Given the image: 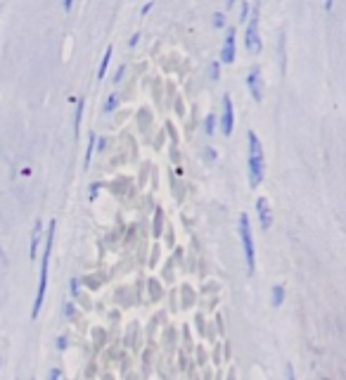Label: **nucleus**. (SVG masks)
<instances>
[{"instance_id":"obj_16","label":"nucleus","mask_w":346,"mask_h":380,"mask_svg":"<svg viewBox=\"0 0 346 380\" xmlns=\"http://www.w3.org/2000/svg\"><path fill=\"white\" fill-rule=\"evenodd\" d=\"M119 105V95H110V100L105 102V112H112Z\"/></svg>"},{"instance_id":"obj_8","label":"nucleus","mask_w":346,"mask_h":380,"mask_svg":"<svg viewBox=\"0 0 346 380\" xmlns=\"http://www.w3.org/2000/svg\"><path fill=\"white\" fill-rule=\"evenodd\" d=\"M256 212H259V219H261L263 230H268V228H271V224H273V217H271V204H268L266 198L256 200Z\"/></svg>"},{"instance_id":"obj_15","label":"nucleus","mask_w":346,"mask_h":380,"mask_svg":"<svg viewBox=\"0 0 346 380\" xmlns=\"http://www.w3.org/2000/svg\"><path fill=\"white\" fill-rule=\"evenodd\" d=\"M81 117H84V100H81L79 102V107H76V131H79V128H81Z\"/></svg>"},{"instance_id":"obj_9","label":"nucleus","mask_w":346,"mask_h":380,"mask_svg":"<svg viewBox=\"0 0 346 380\" xmlns=\"http://www.w3.org/2000/svg\"><path fill=\"white\" fill-rule=\"evenodd\" d=\"M38 243H40V222H36V226H34V235H31V250H29L31 259H34L36 252H38Z\"/></svg>"},{"instance_id":"obj_14","label":"nucleus","mask_w":346,"mask_h":380,"mask_svg":"<svg viewBox=\"0 0 346 380\" xmlns=\"http://www.w3.org/2000/svg\"><path fill=\"white\" fill-rule=\"evenodd\" d=\"M214 27H216V29L225 27V14H223V12H216V14H214Z\"/></svg>"},{"instance_id":"obj_20","label":"nucleus","mask_w":346,"mask_h":380,"mask_svg":"<svg viewBox=\"0 0 346 380\" xmlns=\"http://www.w3.org/2000/svg\"><path fill=\"white\" fill-rule=\"evenodd\" d=\"M287 380H294V371H292V366L287 364Z\"/></svg>"},{"instance_id":"obj_13","label":"nucleus","mask_w":346,"mask_h":380,"mask_svg":"<svg viewBox=\"0 0 346 380\" xmlns=\"http://www.w3.org/2000/svg\"><path fill=\"white\" fill-rule=\"evenodd\" d=\"M214 126H216V119H214V115H209V117H206V121H204L206 136H214Z\"/></svg>"},{"instance_id":"obj_1","label":"nucleus","mask_w":346,"mask_h":380,"mask_svg":"<svg viewBox=\"0 0 346 380\" xmlns=\"http://www.w3.org/2000/svg\"><path fill=\"white\" fill-rule=\"evenodd\" d=\"M55 222H50L48 226V238H45V248H43V261H40V276H38V292H36V302H34V311L31 316L40 314V307H43V297H45V287H48V266H50V254H53V240H55Z\"/></svg>"},{"instance_id":"obj_3","label":"nucleus","mask_w":346,"mask_h":380,"mask_svg":"<svg viewBox=\"0 0 346 380\" xmlns=\"http://www.w3.org/2000/svg\"><path fill=\"white\" fill-rule=\"evenodd\" d=\"M240 238H242V250H245V259H247V274L251 276L256 269V254H254V238H251L249 217L247 214L240 217Z\"/></svg>"},{"instance_id":"obj_6","label":"nucleus","mask_w":346,"mask_h":380,"mask_svg":"<svg viewBox=\"0 0 346 380\" xmlns=\"http://www.w3.org/2000/svg\"><path fill=\"white\" fill-rule=\"evenodd\" d=\"M232 126H235V112H232V100L228 95H223V136H230L232 133Z\"/></svg>"},{"instance_id":"obj_7","label":"nucleus","mask_w":346,"mask_h":380,"mask_svg":"<svg viewBox=\"0 0 346 380\" xmlns=\"http://www.w3.org/2000/svg\"><path fill=\"white\" fill-rule=\"evenodd\" d=\"M235 60V29H230L228 36H225V43H223V50H221V62L223 64H230Z\"/></svg>"},{"instance_id":"obj_12","label":"nucleus","mask_w":346,"mask_h":380,"mask_svg":"<svg viewBox=\"0 0 346 380\" xmlns=\"http://www.w3.org/2000/svg\"><path fill=\"white\" fill-rule=\"evenodd\" d=\"M95 143H97V138L90 136V141H88V152H86V167L90 164V157H92V152H95Z\"/></svg>"},{"instance_id":"obj_10","label":"nucleus","mask_w":346,"mask_h":380,"mask_svg":"<svg viewBox=\"0 0 346 380\" xmlns=\"http://www.w3.org/2000/svg\"><path fill=\"white\" fill-rule=\"evenodd\" d=\"M282 300H285V287H282V285H273V302H271V305L273 307H280Z\"/></svg>"},{"instance_id":"obj_21","label":"nucleus","mask_w":346,"mask_h":380,"mask_svg":"<svg viewBox=\"0 0 346 380\" xmlns=\"http://www.w3.org/2000/svg\"><path fill=\"white\" fill-rule=\"evenodd\" d=\"M58 347H60V349L66 347V340H64V337H60V340H58Z\"/></svg>"},{"instance_id":"obj_5","label":"nucleus","mask_w":346,"mask_h":380,"mask_svg":"<svg viewBox=\"0 0 346 380\" xmlns=\"http://www.w3.org/2000/svg\"><path fill=\"white\" fill-rule=\"evenodd\" d=\"M247 88H249V93H251V97H254L256 102L263 100V81H261L259 67H254V69L247 74Z\"/></svg>"},{"instance_id":"obj_4","label":"nucleus","mask_w":346,"mask_h":380,"mask_svg":"<svg viewBox=\"0 0 346 380\" xmlns=\"http://www.w3.org/2000/svg\"><path fill=\"white\" fill-rule=\"evenodd\" d=\"M245 45L249 53L259 55L261 53V38H259V5L251 8V19L247 24V34H245Z\"/></svg>"},{"instance_id":"obj_19","label":"nucleus","mask_w":346,"mask_h":380,"mask_svg":"<svg viewBox=\"0 0 346 380\" xmlns=\"http://www.w3.org/2000/svg\"><path fill=\"white\" fill-rule=\"evenodd\" d=\"M211 74H214V79H219V64L211 67Z\"/></svg>"},{"instance_id":"obj_17","label":"nucleus","mask_w":346,"mask_h":380,"mask_svg":"<svg viewBox=\"0 0 346 380\" xmlns=\"http://www.w3.org/2000/svg\"><path fill=\"white\" fill-rule=\"evenodd\" d=\"M50 380H60V368H53V371H50Z\"/></svg>"},{"instance_id":"obj_11","label":"nucleus","mask_w":346,"mask_h":380,"mask_svg":"<svg viewBox=\"0 0 346 380\" xmlns=\"http://www.w3.org/2000/svg\"><path fill=\"white\" fill-rule=\"evenodd\" d=\"M110 60H112V48H107L105 58H102V62H100V69H97V79H102V76H105V71H107V64H110Z\"/></svg>"},{"instance_id":"obj_18","label":"nucleus","mask_w":346,"mask_h":380,"mask_svg":"<svg viewBox=\"0 0 346 380\" xmlns=\"http://www.w3.org/2000/svg\"><path fill=\"white\" fill-rule=\"evenodd\" d=\"M121 74H123V67H119V71H116V76H114L116 84H119V81H121Z\"/></svg>"},{"instance_id":"obj_2","label":"nucleus","mask_w":346,"mask_h":380,"mask_svg":"<svg viewBox=\"0 0 346 380\" xmlns=\"http://www.w3.org/2000/svg\"><path fill=\"white\" fill-rule=\"evenodd\" d=\"M247 143H249V186L256 188L261 186L263 176H266V159H263V147L261 141L254 131L247 133Z\"/></svg>"}]
</instances>
